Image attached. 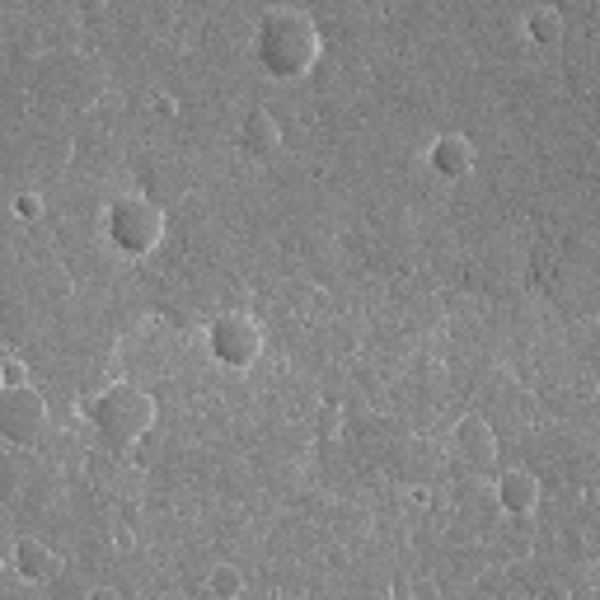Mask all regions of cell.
Segmentation results:
<instances>
[{
  "label": "cell",
  "mask_w": 600,
  "mask_h": 600,
  "mask_svg": "<svg viewBox=\"0 0 600 600\" xmlns=\"http://www.w3.org/2000/svg\"><path fill=\"white\" fill-rule=\"evenodd\" d=\"M324 52V34L310 10L300 5H273L254 24V61L273 81H300L314 71Z\"/></svg>",
  "instance_id": "6da1fadb"
},
{
  "label": "cell",
  "mask_w": 600,
  "mask_h": 600,
  "mask_svg": "<svg viewBox=\"0 0 600 600\" xmlns=\"http://www.w3.org/2000/svg\"><path fill=\"white\" fill-rule=\"evenodd\" d=\"M85 413H89V422H94V432H99L104 446L132 451L141 436H151L155 418H160V404H155V394L146 385L113 381V385H104L85 404Z\"/></svg>",
  "instance_id": "7a4b0ae2"
},
{
  "label": "cell",
  "mask_w": 600,
  "mask_h": 600,
  "mask_svg": "<svg viewBox=\"0 0 600 600\" xmlns=\"http://www.w3.org/2000/svg\"><path fill=\"white\" fill-rule=\"evenodd\" d=\"M169 216L155 197L146 193H118L104 207V235L113 240V249H122L128 259H146L165 244Z\"/></svg>",
  "instance_id": "3957f363"
},
{
  "label": "cell",
  "mask_w": 600,
  "mask_h": 600,
  "mask_svg": "<svg viewBox=\"0 0 600 600\" xmlns=\"http://www.w3.org/2000/svg\"><path fill=\"white\" fill-rule=\"evenodd\" d=\"M263 343H267L263 338V324L254 320V314H244V310L216 314L212 328H207V352L226 371H249L263 357Z\"/></svg>",
  "instance_id": "277c9868"
},
{
  "label": "cell",
  "mask_w": 600,
  "mask_h": 600,
  "mask_svg": "<svg viewBox=\"0 0 600 600\" xmlns=\"http://www.w3.org/2000/svg\"><path fill=\"white\" fill-rule=\"evenodd\" d=\"M47 422H52V408L34 385L0 389V432H5L10 446H38Z\"/></svg>",
  "instance_id": "5b68a950"
},
{
  "label": "cell",
  "mask_w": 600,
  "mask_h": 600,
  "mask_svg": "<svg viewBox=\"0 0 600 600\" xmlns=\"http://www.w3.org/2000/svg\"><path fill=\"white\" fill-rule=\"evenodd\" d=\"M451 451L460 455L465 465L488 469V465L497 460V432H493V422H488L483 413H465V418L451 428Z\"/></svg>",
  "instance_id": "8992f818"
},
{
  "label": "cell",
  "mask_w": 600,
  "mask_h": 600,
  "mask_svg": "<svg viewBox=\"0 0 600 600\" xmlns=\"http://www.w3.org/2000/svg\"><path fill=\"white\" fill-rule=\"evenodd\" d=\"M493 493H497V507L507 512V516H516V520H526L535 507H540V479H535L530 469H502L497 473V483H493Z\"/></svg>",
  "instance_id": "52a82bcc"
},
{
  "label": "cell",
  "mask_w": 600,
  "mask_h": 600,
  "mask_svg": "<svg viewBox=\"0 0 600 600\" xmlns=\"http://www.w3.org/2000/svg\"><path fill=\"white\" fill-rule=\"evenodd\" d=\"M428 160H432V169L441 173V179H451V183H460V179H469L473 173V141L469 136H460V132H441L436 141H432V151H428Z\"/></svg>",
  "instance_id": "ba28073f"
},
{
  "label": "cell",
  "mask_w": 600,
  "mask_h": 600,
  "mask_svg": "<svg viewBox=\"0 0 600 600\" xmlns=\"http://www.w3.org/2000/svg\"><path fill=\"white\" fill-rule=\"evenodd\" d=\"M10 567H14V577H24V581H34V587H38V581H52L61 573V559H57L52 544L24 535V540L14 544V554H10Z\"/></svg>",
  "instance_id": "9c48e42d"
},
{
  "label": "cell",
  "mask_w": 600,
  "mask_h": 600,
  "mask_svg": "<svg viewBox=\"0 0 600 600\" xmlns=\"http://www.w3.org/2000/svg\"><path fill=\"white\" fill-rule=\"evenodd\" d=\"M240 151L254 155V160H267V155L281 151V122L267 113V108H249L240 122Z\"/></svg>",
  "instance_id": "30bf717a"
},
{
  "label": "cell",
  "mask_w": 600,
  "mask_h": 600,
  "mask_svg": "<svg viewBox=\"0 0 600 600\" xmlns=\"http://www.w3.org/2000/svg\"><path fill=\"white\" fill-rule=\"evenodd\" d=\"M520 34H526L530 43H559L563 38V10L559 5H530L526 14H520Z\"/></svg>",
  "instance_id": "8fae6325"
},
{
  "label": "cell",
  "mask_w": 600,
  "mask_h": 600,
  "mask_svg": "<svg viewBox=\"0 0 600 600\" xmlns=\"http://www.w3.org/2000/svg\"><path fill=\"white\" fill-rule=\"evenodd\" d=\"M244 573L235 563H216L212 573H207V591H212V600H240L244 596Z\"/></svg>",
  "instance_id": "7c38bea8"
},
{
  "label": "cell",
  "mask_w": 600,
  "mask_h": 600,
  "mask_svg": "<svg viewBox=\"0 0 600 600\" xmlns=\"http://www.w3.org/2000/svg\"><path fill=\"white\" fill-rule=\"evenodd\" d=\"M14 216H20V220H38L43 216V197L38 193H20V197H14Z\"/></svg>",
  "instance_id": "4fadbf2b"
},
{
  "label": "cell",
  "mask_w": 600,
  "mask_h": 600,
  "mask_svg": "<svg viewBox=\"0 0 600 600\" xmlns=\"http://www.w3.org/2000/svg\"><path fill=\"white\" fill-rule=\"evenodd\" d=\"M10 385H28V367L20 357H5V389Z\"/></svg>",
  "instance_id": "5bb4252c"
},
{
  "label": "cell",
  "mask_w": 600,
  "mask_h": 600,
  "mask_svg": "<svg viewBox=\"0 0 600 600\" xmlns=\"http://www.w3.org/2000/svg\"><path fill=\"white\" fill-rule=\"evenodd\" d=\"M343 428V408H324V418H320V432L324 436H334Z\"/></svg>",
  "instance_id": "9a60e30c"
},
{
  "label": "cell",
  "mask_w": 600,
  "mask_h": 600,
  "mask_svg": "<svg viewBox=\"0 0 600 600\" xmlns=\"http://www.w3.org/2000/svg\"><path fill=\"white\" fill-rule=\"evenodd\" d=\"M413 596L418 600H436V587H432V581H413Z\"/></svg>",
  "instance_id": "2e32d148"
},
{
  "label": "cell",
  "mask_w": 600,
  "mask_h": 600,
  "mask_svg": "<svg viewBox=\"0 0 600 600\" xmlns=\"http://www.w3.org/2000/svg\"><path fill=\"white\" fill-rule=\"evenodd\" d=\"M89 600H122V596H118L113 587H94V591H89Z\"/></svg>",
  "instance_id": "e0dca14e"
}]
</instances>
